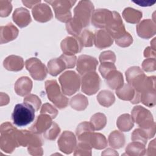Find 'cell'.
<instances>
[{
    "mask_svg": "<svg viewBox=\"0 0 156 156\" xmlns=\"http://www.w3.org/2000/svg\"><path fill=\"white\" fill-rule=\"evenodd\" d=\"M131 117L133 122L147 133L150 139L154 136L155 123L154 121L152 115L148 110L140 105L135 106L132 110Z\"/></svg>",
    "mask_w": 156,
    "mask_h": 156,
    "instance_id": "7a4b0ae2",
    "label": "cell"
},
{
    "mask_svg": "<svg viewBox=\"0 0 156 156\" xmlns=\"http://www.w3.org/2000/svg\"><path fill=\"white\" fill-rule=\"evenodd\" d=\"M134 3L138 4L140 6H143V7H146V6H151L153 4H155V1H152L151 0H138L136 1H133Z\"/></svg>",
    "mask_w": 156,
    "mask_h": 156,
    "instance_id": "db71d44e",
    "label": "cell"
},
{
    "mask_svg": "<svg viewBox=\"0 0 156 156\" xmlns=\"http://www.w3.org/2000/svg\"><path fill=\"white\" fill-rule=\"evenodd\" d=\"M102 155H118V154L113 149H112L110 148H108L104 151L103 152H102Z\"/></svg>",
    "mask_w": 156,
    "mask_h": 156,
    "instance_id": "6f0895ef",
    "label": "cell"
},
{
    "mask_svg": "<svg viewBox=\"0 0 156 156\" xmlns=\"http://www.w3.org/2000/svg\"><path fill=\"white\" fill-rule=\"evenodd\" d=\"M126 80L136 90L141 85L146 76L138 66H132L126 71Z\"/></svg>",
    "mask_w": 156,
    "mask_h": 156,
    "instance_id": "ac0fdd59",
    "label": "cell"
},
{
    "mask_svg": "<svg viewBox=\"0 0 156 156\" xmlns=\"http://www.w3.org/2000/svg\"><path fill=\"white\" fill-rule=\"evenodd\" d=\"M52 120V118L50 115L46 113H40L29 128V130L37 134L43 133L51 126L53 122Z\"/></svg>",
    "mask_w": 156,
    "mask_h": 156,
    "instance_id": "d6986e66",
    "label": "cell"
},
{
    "mask_svg": "<svg viewBox=\"0 0 156 156\" xmlns=\"http://www.w3.org/2000/svg\"><path fill=\"white\" fill-rule=\"evenodd\" d=\"M24 102L31 105L34 108L35 111L38 110L41 104L40 99L37 95L33 94H29L25 97L24 98Z\"/></svg>",
    "mask_w": 156,
    "mask_h": 156,
    "instance_id": "60d3db41",
    "label": "cell"
},
{
    "mask_svg": "<svg viewBox=\"0 0 156 156\" xmlns=\"http://www.w3.org/2000/svg\"><path fill=\"white\" fill-rule=\"evenodd\" d=\"M97 100L102 106L109 107L115 102V98L112 92L105 90L99 93L97 96Z\"/></svg>",
    "mask_w": 156,
    "mask_h": 156,
    "instance_id": "e575fe53",
    "label": "cell"
},
{
    "mask_svg": "<svg viewBox=\"0 0 156 156\" xmlns=\"http://www.w3.org/2000/svg\"><path fill=\"white\" fill-rule=\"evenodd\" d=\"M88 131H94V129L93 125L90 122L87 121L82 122L77 126L76 129V135L77 136L81 133L85 132H88Z\"/></svg>",
    "mask_w": 156,
    "mask_h": 156,
    "instance_id": "f6af8a7d",
    "label": "cell"
},
{
    "mask_svg": "<svg viewBox=\"0 0 156 156\" xmlns=\"http://www.w3.org/2000/svg\"><path fill=\"white\" fill-rule=\"evenodd\" d=\"M94 34L88 29H84L78 36L83 46L91 47L94 44Z\"/></svg>",
    "mask_w": 156,
    "mask_h": 156,
    "instance_id": "74e56055",
    "label": "cell"
},
{
    "mask_svg": "<svg viewBox=\"0 0 156 156\" xmlns=\"http://www.w3.org/2000/svg\"><path fill=\"white\" fill-rule=\"evenodd\" d=\"M82 91L87 95L95 94L100 88L101 79L95 72L86 73L81 78Z\"/></svg>",
    "mask_w": 156,
    "mask_h": 156,
    "instance_id": "9c48e42d",
    "label": "cell"
},
{
    "mask_svg": "<svg viewBox=\"0 0 156 156\" xmlns=\"http://www.w3.org/2000/svg\"><path fill=\"white\" fill-rule=\"evenodd\" d=\"M60 47L63 54L74 55L80 52L83 46L79 37H67L62 41Z\"/></svg>",
    "mask_w": 156,
    "mask_h": 156,
    "instance_id": "2e32d148",
    "label": "cell"
},
{
    "mask_svg": "<svg viewBox=\"0 0 156 156\" xmlns=\"http://www.w3.org/2000/svg\"><path fill=\"white\" fill-rule=\"evenodd\" d=\"M94 10L90 1H80L74 9L73 18L66 24L67 32L73 37H78L82 29L89 26Z\"/></svg>",
    "mask_w": 156,
    "mask_h": 156,
    "instance_id": "6da1fadb",
    "label": "cell"
},
{
    "mask_svg": "<svg viewBox=\"0 0 156 156\" xmlns=\"http://www.w3.org/2000/svg\"><path fill=\"white\" fill-rule=\"evenodd\" d=\"M57 144L60 151L69 154L74 151L77 145L76 138L71 131H64L60 136Z\"/></svg>",
    "mask_w": 156,
    "mask_h": 156,
    "instance_id": "5bb4252c",
    "label": "cell"
},
{
    "mask_svg": "<svg viewBox=\"0 0 156 156\" xmlns=\"http://www.w3.org/2000/svg\"><path fill=\"white\" fill-rule=\"evenodd\" d=\"M105 29L113 40L121 37L127 32L120 15L115 11H113V16Z\"/></svg>",
    "mask_w": 156,
    "mask_h": 156,
    "instance_id": "4fadbf2b",
    "label": "cell"
},
{
    "mask_svg": "<svg viewBox=\"0 0 156 156\" xmlns=\"http://www.w3.org/2000/svg\"><path fill=\"white\" fill-rule=\"evenodd\" d=\"M62 91L67 96H71L79 91L81 79L79 76L73 71L63 73L58 78Z\"/></svg>",
    "mask_w": 156,
    "mask_h": 156,
    "instance_id": "52a82bcc",
    "label": "cell"
},
{
    "mask_svg": "<svg viewBox=\"0 0 156 156\" xmlns=\"http://www.w3.org/2000/svg\"><path fill=\"white\" fill-rule=\"evenodd\" d=\"M52 7L55 18L60 21L67 23L72 19L70 9L76 2V1L69 0H57L46 1Z\"/></svg>",
    "mask_w": 156,
    "mask_h": 156,
    "instance_id": "ba28073f",
    "label": "cell"
},
{
    "mask_svg": "<svg viewBox=\"0 0 156 156\" xmlns=\"http://www.w3.org/2000/svg\"><path fill=\"white\" fill-rule=\"evenodd\" d=\"M47 66L48 72L52 76H56L65 69H68L65 62L60 56L58 58L50 60Z\"/></svg>",
    "mask_w": 156,
    "mask_h": 156,
    "instance_id": "4316f807",
    "label": "cell"
},
{
    "mask_svg": "<svg viewBox=\"0 0 156 156\" xmlns=\"http://www.w3.org/2000/svg\"><path fill=\"white\" fill-rule=\"evenodd\" d=\"M29 153L32 155H42L43 149L41 146L34 147H27Z\"/></svg>",
    "mask_w": 156,
    "mask_h": 156,
    "instance_id": "816d5d0a",
    "label": "cell"
},
{
    "mask_svg": "<svg viewBox=\"0 0 156 156\" xmlns=\"http://www.w3.org/2000/svg\"><path fill=\"white\" fill-rule=\"evenodd\" d=\"M24 60L18 55H11L6 57L3 62L4 67L10 71H19L23 68Z\"/></svg>",
    "mask_w": 156,
    "mask_h": 156,
    "instance_id": "484cf974",
    "label": "cell"
},
{
    "mask_svg": "<svg viewBox=\"0 0 156 156\" xmlns=\"http://www.w3.org/2000/svg\"><path fill=\"white\" fill-rule=\"evenodd\" d=\"M23 4L28 8H33L37 4L41 3V1H22Z\"/></svg>",
    "mask_w": 156,
    "mask_h": 156,
    "instance_id": "11a10c76",
    "label": "cell"
},
{
    "mask_svg": "<svg viewBox=\"0 0 156 156\" xmlns=\"http://www.w3.org/2000/svg\"><path fill=\"white\" fill-rule=\"evenodd\" d=\"M116 69L115 63L112 62L101 63L99 67V71L103 78H105L106 76L112 70Z\"/></svg>",
    "mask_w": 156,
    "mask_h": 156,
    "instance_id": "ee69618b",
    "label": "cell"
},
{
    "mask_svg": "<svg viewBox=\"0 0 156 156\" xmlns=\"http://www.w3.org/2000/svg\"><path fill=\"white\" fill-rule=\"evenodd\" d=\"M115 40L117 45L120 47L126 48L129 46L132 43L133 38L129 32H126V34H124L121 37Z\"/></svg>",
    "mask_w": 156,
    "mask_h": 156,
    "instance_id": "b9f144b4",
    "label": "cell"
},
{
    "mask_svg": "<svg viewBox=\"0 0 156 156\" xmlns=\"http://www.w3.org/2000/svg\"><path fill=\"white\" fill-rule=\"evenodd\" d=\"M99 61L101 63L112 62L115 63L116 62V55L115 53L111 51H104L99 55Z\"/></svg>",
    "mask_w": 156,
    "mask_h": 156,
    "instance_id": "bcb514c9",
    "label": "cell"
},
{
    "mask_svg": "<svg viewBox=\"0 0 156 156\" xmlns=\"http://www.w3.org/2000/svg\"><path fill=\"white\" fill-rule=\"evenodd\" d=\"M31 130H21L18 131L17 140L19 146L34 147L42 146L43 142L40 136Z\"/></svg>",
    "mask_w": 156,
    "mask_h": 156,
    "instance_id": "7c38bea8",
    "label": "cell"
},
{
    "mask_svg": "<svg viewBox=\"0 0 156 156\" xmlns=\"http://www.w3.org/2000/svg\"><path fill=\"white\" fill-rule=\"evenodd\" d=\"M117 96L124 101H131L135 94L134 88L129 83H124L121 87L116 90Z\"/></svg>",
    "mask_w": 156,
    "mask_h": 156,
    "instance_id": "f1b7e54d",
    "label": "cell"
},
{
    "mask_svg": "<svg viewBox=\"0 0 156 156\" xmlns=\"http://www.w3.org/2000/svg\"><path fill=\"white\" fill-rule=\"evenodd\" d=\"M12 18L15 23L21 28L27 26L32 21L29 11L24 7L16 9L13 13Z\"/></svg>",
    "mask_w": 156,
    "mask_h": 156,
    "instance_id": "7402d4cb",
    "label": "cell"
},
{
    "mask_svg": "<svg viewBox=\"0 0 156 156\" xmlns=\"http://www.w3.org/2000/svg\"><path fill=\"white\" fill-rule=\"evenodd\" d=\"M98 61L92 56L88 55H80L79 56L77 61V71L83 76V74L95 71L96 69Z\"/></svg>",
    "mask_w": 156,
    "mask_h": 156,
    "instance_id": "9a60e30c",
    "label": "cell"
},
{
    "mask_svg": "<svg viewBox=\"0 0 156 156\" xmlns=\"http://www.w3.org/2000/svg\"><path fill=\"white\" fill-rule=\"evenodd\" d=\"M60 129L58 124L54 122H52L50 128L43 133V136L45 138L49 140H54L60 133Z\"/></svg>",
    "mask_w": 156,
    "mask_h": 156,
    "instance_id": "ab89813d",
    "label": "cell"
},
{
    "mask_svg": "<svg viewBox=\"0 0 156 156\" xmlns=\"http://www.w3.org/2000/svg\"><path fill=\"white\" fill-rule=\"evenodd\" d=\"M18 29L12 23L0 27V40L1 44L8 43L15 40L18 35Z\"/></svg>",
    "mask_w": 156,
    "mask_h": 156,
    "instance_id": "cb8c5ba5",
    "label": "cell"
},
{
    "mask_svg": "<svg viewBox=\"0 0 156 156\" xmlns=\"http://www.w3.org/2000/svg\"><path fill=\"white\" fill-rule=\"evenodd\" d=\"M4 98V97L3 93L1 92V106H2L4 105H7L9 103V101H10L9 97L8 96L7 94L5 95V98Z\"/></svg>",
    "mask_w": 156,
    "mask_h": 156,
    "instance_id": "9f6ffc18",
    "label": "cell"
},
{
    "mask_svg": "<svg viewBox=\"0 0 156 156\" xmlns=\"http://www.w3.org/2000/svg\"><path fill=\"white\" fill-rule=\"evenodd\" d=\"M144 56L146 58H155V49L151 46L147 47L144 51Z\"/></svg>",
    "mask_w": 156,
    "mask_h": 156,
    "instance_id": "f907efd6",
    "label": "cell"
},
{
    "mask_svg": "<svg viewBox=\"0 0 156 156\" xmlns=\"http://www.w3.org/2000/svg\"><path fill=\"white\" fill-rule=\"evenodd\" d=\"M138 35L145 39H148L155 35L156 33V25L155 21L150 19L141 21L136 27Z\"/></svg>",
    "mask_w": 156,
    "mask_h": 156,
    "instance_id": "44dd1931",
    "label": "cell"
},
{
    "mask_svg": "<svg viewBox=\"0 0 156 156\" xmlns=\"http://www.w3.org/2000/svg\"><path fill=\"white\" fill-rule=\"evenodd\" d=\"M77 138L79 141L87 143L96 149H102L107 146V140L104 135L94 131L83 132L77 136Z\"/></svg>",
    "mask_w": 156,
    "mask_h": 156,
    "instance_id": "30bf717a",
    "label": "cell"
},
{
    "mask_svg": "<svg viewBox=\"0 0 156 156\" xmlns=\"http://www.w3.org/2000/svg\"><path fill=\"white\" fill-rule=\"evenodd\" d=\"M107 85L112 90H116L124 84L122 74L116 69L110 71L105 78Z\"/></svg>",
    "mask_w": 156,
    "mask_h": 156,
    "instance_id": "83f0119b",
    "label": "cell"
},
{
    "mask_svg": "<svg viewBox=\"0 0 156 156\" xmlns=\"http://www.w3.org/2000/svg\"><path fill=\"white\" fill-rule=\"evenodd\" d=\"M32 13L34 19L40 23L49 21L53 16L50 7L44 3H40L34 6L32 8Z\"/></svg>",
    "mask_w": 156,
    "mask_h": 156,
    "instance_id": "ffe728a7",
    "label": "cell"
},
{
    "mask_svg": "<svg viewBox=\"0 0 156 156\" xmlns=\"http://www.w3.org/2000/svg\"><path fill=\"white\" fill-rule=\"evenodd\" d=\"M12 10V5L10 1H0V16L6 17L9 15Z\"/></svg>",
    "mask_w": 156,
    "mask_h": 156,
    "instance_id": "7bdbcfd3",
    "label": "cell"
},
{
    "mask_svg": "<svg viewBox=\"0 0 156 156\" xmlns=\"http://www.w3.org/2000/svg\"><path fill=\"white\" fill-rule=\"evenodd\" d=\"M146 151L145 145L138 141H133L129 143L126 148V152L127 155H144Z\"/></svg>",
    "mask_w": 156,
    "mask_h": 156,
    "instance_id": "d6a6232c",
    "label": "cell"
},
{
    "mask_svg": "<svg viewBox=\"0 0 156 156\" xmlns=\"http://www.w3.org/2000/svg\"><path fill=\"white\" fill-rule=\"evenodd\" d=\"M138 92L140 94V102L147 107H154L155 104V77L146 76Z\"/></svg>",
    "mask_w": 156,
    "mask_h": 156,
    "instance_id": "8992f818",
    "label": "cell"
},
{
    "mask_svg": "<svg viewBox=\"0 0 156 156\" xmlns=\"http://www.w3.org/2000/svg\"><path fill=\"white\" fill-rule=\"evenodd\" d=\"M40 113L48 114L50 115L52 119H54L57 116L58 114V111L51 104L49 103H45L42 105L41 108Z\"/></svg>",
    "mask_w": 156,
    "mask_h": 156,
    "instance_id": "7dc6e473",
    "label": "cell"
},
{
    "mask_svg": "<svg viewBox=\"0 0 156 156\" xmlns=\"http://www.w3.org/2000/svg\"><path fill=\"white\" fill-rule=\"evenodd\" d=\"M69 104L72 108L77 111H82L88 106V101L86 96L79 93L71 98Z\"/></svg>",
    "mask_w": 156,
    "mask_h": 156,
    "instance_id": "1f68e13d",
    "label": "cell"
},
{
    "mask_svg": "<svg viewBox=\"0 0 156 156\" xmlns=\"http://www.w3.org/2000/svg\"><path fill=\"white\" fill-rule=\"evenodd\" d=\"M149 139L147 133L141 128L136 129L132 133L131 140L132 141L141 142L144 145L146 144L147 140Z\"/></svg>",
    "mask_w": 156,
    "mask_h": 156,
    "instance_id": "8d00e7d4",
    "label": "cell"
},
{
    "mask_svg": "<svg viewBox=\"0 0 156 156\" xmlns=\"http://www.w3.org/2000/svg\"><path fill=\"white\" fill-rule=\"evenodd\" d=\"M94 35V44L99 49L108 48L113 43V38L105 30L100 29Z\"/></svg>",
    "mask_w": 156,
    "mask_h": 156,
    "instance_id": "603a6c76",
    "label": "cell"
},
{
    "mask_svg": "<svg viewBox=\"0 0 156 156\" xmlns=\"http://www.w3.org/2000/svg\"><path fill=\"white\" fill-rule=\"evenodd\" d=\"M116 124L121 132H128L133 127V121L129 114L125 113L118 117Z\"/></svg>",
    "mask_w": 156,
    "mask_h": 156,
    "instance_id": "836d02e7",
    "label": "cell"
},
{
    "mask_svg": "<svg viewBox=\"0 0 156 156\" xmlns=\"http://www.w3.org/2000/svg\"><path fill=\"white\" fill-rule=\"evenodd\" d=\"M45 90L48 98L57 108H65L68 104V99L62 93L55 80H48L45 82Z\"/></svg>",
    "mask_w": 156,
    "mask_h": 156,
    "instance_id": "5b68a950",
    "label": "cell"
},
{
    "mask_svg": "<svg viewBox=\"0 0 156 156\" xmlns=\"http://www.w3.org/2000/svg\"><path fill=\"white\" fill-rule=\"evenodd\" d=\"M60 57L65 62L68 68H73L75 66L76 63V58H77V57L75 55H69L63 54L62 55H60Z\"/></svg>",
    "mask_w": 156,
    "mask_h": 156,
    "instance_id": "681fc988",
    "label": "cell"
},
{
    "mask_svg": "<svg viewBox=\"0 0 156 156\" xmlns=\"http://www.w3.org/2000/svg\"><path fill=\"white\" fill-rule=\"evenodd\" d=\"M122 15L126 22L132 24L138 23L143 16L141 12L131 7L124 9Z\"/></svg>",
    "mask_w": 156,
    "mask_h": 156,
    "instance_id": "f546056e",
    "label": "cell"
},
{
    "mask_svg": "<svg viewBox=\"0 0 156 156\" xmlns=\"http://www.w3.org/2000/svg\"><path fill=\"white\" fill-rule=\"evenodd\" d=\"M32 88V82L28 77H21L15 83V91L20 96H24L29 94Z\"/></svg>",
    "mask_w": 156,
    "mask_h": 156,
    "instance_id": "d4e9b609",
    "label": "cell"
},
{
    "mask_svg": "<svg viewBox=\"0 0 156 156\" xmlns=\"http://www.w3.org/2000/svg\"><path fill=\"white\" fill-rule=\"evenodd\" d=\"M108 141L109 145L112 147L119 149L124 146L125 136L122 132L118 130H114L109 135Z\"/></svg>",
    "mask_w": 156,
    "mask_h": 156,
    "instance_id": "4dcf8cb0",
    "label": "cell"
},
{
    "mask_svg": "<svg viewBox=\"0 0 156 156\" xmlns=\"http://www.w3.org/2000/svg\"><path fill=\"white\" fill-rule=\"evenodd\" d=\"M155 140H153L150 142L147 149V155H155Z\"/></svg>",
    "mask_w": 156,
    "mask_h": 156,
    "instance_id": "f5cc1de1",
    "label": "cell"
},
{
    "mask_svg": "<svg viewBox=\"0 0 156 156\" xmlns=\"http://www.w3.org/2000/svg\"><path fill=\"white\" fill-rule=\"evenodd\" d=\"M91 147L87 143L79 141L75 148L74 155H91Z\"/></svg>",
    "mask_w": 156,
    "mask_h": 156,
    "instance_id": "f35d334b",
    "label": "cell"
},
{
    "mask_svg": "<svg viewBox=\"0 0 156 156\" xmlns=\"http://www.w3.org/2000/svg\"><path fill=\"white\" fill-rule=\"evenodd\" d=\"M18 131V130L9 122L1 125L0 147L2 151L10 154L16 147H19L17 140Z\"/></svg>",
    "mask_w": 156,
    "mask_h": 156,
    "instance_id": "3957f363",
    "label": "cell"
},
{
    "mask_svg": "<svg viewBox=\"0 0 156 156\" xmlns=\"http://www.w3.org/2000/svg\"><path fill=\"white\" fill-rule=\"evenodd\" d=\"M35 112L34 108L29 104H16L12 114L13 124L18 127L28 125L34 120Z\"/></svg>",
    "mask_w": 156,
    "mask_h": 156,
    "instance_id": "277c9868",
    "label": "cell"
},
{
    "mask_svg": "<svg viewBox=\"0 0 156 156\" xmlns=\"http://www.w3.org/2000/svg\"><path fill=\"white\" fill-rule=\"evenodd\" d=\"M142 68L146 72L154 71L156 68L155 58H147L142 63Z\"/></svg>",
    "mask_w": 156,
    "mask_h": 156,
    "instance_id": "c3c4849f",
    "label": "cell"
},
{
    "mask_svg": "<svg viewBox=\"0 0 156 156\" xmlns=\"http://www.w3.org/2000/svg\"><path fill=\"white\" fill-rule=\"evenodd\" d=\"M25 66L31 77L37 80H43L47 76L48 69L37 58L32 57L25 62Z\"/></svg>",
    "mask_w": 156,
    "mask_h": 156,
    "instance_id": "8fae6325",
    "label": "cell"
},
{
    "mask_svg": "<svg viewBox=\"0 0 156 156\" xmlns=\"http://www.w3.org/2000/svg\"><path fill=\"white\" fill-rule=\"evenodd\" d=\"M113 16V11L106 9L94 10L91 18V24L96 28L105 29Z\"/></svg>",
    "mask_w": 156,
    "mask_h": 156,
    "instance_id": "e0dca14e",
    "label": "cell"
},
{
    "mask_svg": "<svg viewBox=\"0 0 156 156\" xmlns=\"http://www.w3.org/2000/svg\"><path fill=\"white\" fill-rule=\"evenodd\" d=\"M90 122L93 125L94 130H100L105 126L107 118L104 114L102 113H96L91 116Z\"/></svg>",
    "mask_w": 156,
    "mask_h": 156,
    "instance_id": "d590c367",
    "label": "cell"
}]
</instances>
